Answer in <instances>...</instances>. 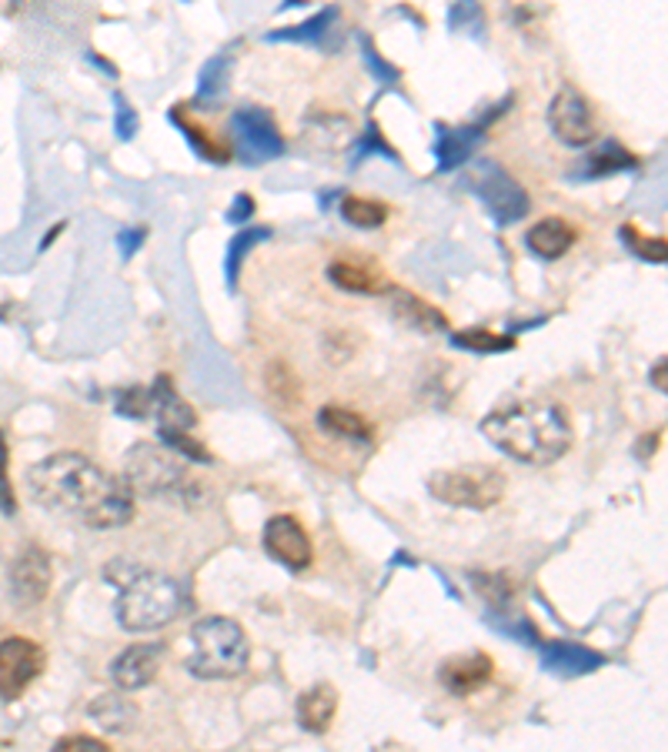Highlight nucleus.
Listing matches in <instances>:
<instances>
[{
	"label": "nucleus",
	"mask_w": 668,
	"mask_h": 752,
	"mask_svg": "<svg viewBox=\"0 0 668 752\" xmlns=\"http://www.w3.org/2000/svg\"><path fill=\"white\" fill-rule=\"evenodd\" d=\"M28 488L38 506L88 529H121L134 519V491L128 481L81 451H54L31 465Z\"/></svg>",
	"instance_id": "nucleus-1"
},
{
	"label": "nucleus",
	"mask_w": 668,
	"mask_h": 752,
	"mask_svg": "<svg viewBox=\"0 0 668 752\" xmlns=\"http://www.w3.org/2000/svg\"><path fill=\"white\" fill-rule=\"evenodd\" d=\"M485 438L522 465H548L571 445V425L555 402L528 398L492 411L482 421Z\"/></svg>",
	"instance_id": "nucleus-2"
},
{
	"label": "nucleus",
	"mask_w": 668,
	"mask_h": 752,
	"mask_svg": "<svg viewBox=\"0 0 668 752\" xmlns=\"http://www.w3.org/2000/svg\"><path fill=\"white\" fill-rule=\"evenodd\" d=\"M104 576L118 586L114 616L124 632H154L174 622L184 609L181 586L154 569H141L128 559H114Z\"/></svg>",
	"instance_id": "nucleus-3"
},
{
	"label": "nucleus",
	"mask_w": 668,
	"mask_h": 752,
	"mask_svg": "<svg viewBox=\"0 0 668 752\" xmlns=\"http://www.w3.org/2000/svg\"><path fill=\"white\" fill-rule=\"evenodd\" d=\"M251 642L234 619L208 616L191 629V652L184 659L188 672L198 679H234L247 669Z\"/></svg>",
	"instance_id": "nucleus-4"
},
{
	"label": "nucleus",
	"mask_w": 668,
	"mask_h": 752,
	"mask_svg": "<svg viewBox=\"0 0 668 752\" xmlns=\"http://www.w3.org/2000/svg\"><path fill=\"white\" fill-rule=\"evenodd\" d=\"M508 478L495 465H462V468H442L428 478V491L452 509H472L485 512L505 498Z\"/></svg>",
	"instance_id": "nucleus-5"
},
{
	"label": "nucleus",
	"mask_w": 668,
	"mask_h": 752,
	"mask_svg": "<svg viewBox=\"0 0 668 752\" xmlns=\"http://www.w3.org/2000/svg\"><path fill=\"white\" fill-rule=\"evenodd\" d=\"M124 481L134 495L161 498V495H174L178 488H184L188 468L181 465L178 451L138 441L124 458Z\"/></svg>",
	"instance_id": "nucleus-6"
},
{
	"label": "nucleus",
	"mask_w": 668,
	"mask_h": 752,
	"mask_svg": "<svg viewBox=\"0 0 668 752\" xmlns=\"http://www.w3.org/2000/svg\"><path fill=\"white\" fill-rule=\"evenodd\" d=\"M44 649L28 636L0 639V699H21L34 679L44 672Z\"/></svg>",
	"instance_id": "nucleus-7"
},
{
	"label": "nucleus",
	"mask_w": 668,
	"mask_h": 752,
	"mask_svg": "<svg viewBox=\"0 0 668 752\" xmlns=\"http://www.w3.org/2000/svg\"><path fill=\"white\" fill-rule=\"evenodd\" d=\"M472 191L488 204V211L495 214L498 224H512V221L525 217V211H528L525 187L505 167H498L492 161H482L472 171Z\"/></svg>",
	"instance_id": "nucleus-8"
},
{
	"label": "nucleus",
	"mask_w": 668,
	"mask_h": 752,
	"mask_svg": "<svg viewBox=\"0 0 668 752\" xmlns=\"http://www.w3.org/2000/svg\"><path fill=\"white\" fill-rule=\"evenodd\" d=\"M231 131L237 141V151L247 164H264L284 154V138L274 124V118L264 108H241L231 114Z\"/></svg>",
	"instance_id": "nucleus-9"
},
{
	"label": "nucleus",
	"mask_w": 668,
	"mask_h": 752,
	"mask_svg": "<svg viewBox=\"0 0 668 752\" xmlns=\"http://www.w3.org/2000/svg\"><path fill=\"white\" fill-rule=\"evenodd\" d=\"M548 124L551 134L568 144V148H588L598 138V124H595V111L585 101L581 91L575 88H561L551 104H548Z\"/></svg>",
	"instance_id": "nucleus-10"
},
{
	"label": "nucleus",
	"mask_w": 668,
	"mask_h": 752,
	"mask_svg": "<svg viewBox=\"0 0 668 752\" xmlns=\"http://www.w3.org/2000/svg\"><path fill=\"white\" fill-rule=\"evenodd\" d=\"M261 539H264V552L274 562H281L284 569H291V572H304L314 562L311 539H307L304 526L294 516H274L264 526V536Z\"/></svg>",
	"instance_id": "nucleus-11"
},
{
	"label": "nucleus",
	"mask_w": 668,
	"mask_h": 752,
	"mask_svg": "<svg viewBox=\"0 0 668 752\" xmlns=\"http://www.w3.org/2000/svg\"><path fill=\"white\" fill-rule=\"evenodd\" d=\"M51 579H54V572H51L48 552L24 549L14 559V566H11V596H14V602L24 606V609L44 602L48 592H51Z\"/></svg>",
	"instance_id": "nucleus-12"
},
{
	"label": "nucleus",
	"mask_w": 668,
	"mask_h": 752,
	"mask_svg": "<svg viewBox=\"0 0 668 752\" xmlns=\"http://www.w3.org/2000/svg\"><path fill=\"white\" fill-rule=\"evenodd\" d=\"M161 662H164V646H158V642L131 646V649H124L121 656L111 659V679L121 692H134V689H144L158 679Z\"/></svg>",
	"instance_id": "nucleus-13"
},
{
	"label": "nucleus",
	"mask_w": 668,
	"mask_h": 752,
	"mask_svg": "<svg viewBox=\"0 0 668 752\" xmlns=\"http://www.w3.org/2000/svg\"><path fill=\"white\" fill-rule=\"evenodd\" d=\"M492 675H495V662H492L485 652L455 656V659H448V662L438 669V682H442L452 695H458V699H465V695L478 692L482 685H488Z\"/></svg>",
	"instance_id": "nucleus-14"
},
{
	"label": "nucleus",
	"mask_w": 668,
	"mask_h": 752,
	"mask_svg": "<svg viewBox=\"0 0 668 752\" xmlns=\"http://www.w3.org/2000/svg\"><path fill=\"white\" fill-rule=\"evenodd\" d=\"M327 282L348 295H378L388 292L382 268L368 258H338L327 265Z\"/></svg>",
	"instance_id": "nucleus-15"
},
{
	"label": "nucleus",
	"mask_w": 668,
	"mask_h": 752,
	"mask_svg": "<svg viewBox=\"0 0 668 752\" xmlns=\"http://www.w3.org/2000/svg\"><path fill=\"white\" fill-rule=\"evenodd\" d=\"M542 662L548 672L555 675H588L595 669L605 665V656L581 646V642H565V639H555L542 649Z\"/></svg>",
	"instance_id": "nucleus-16"
},
{
	"label": "nucleus",
	"mask_w": 668,
	"mask_h": 752,
	"mask_svg": "<svg viewBox=\"0 0 668 752\" xmlns=\"http://www.w3.org/2000/svg\"><path fill=\"white\" fill-rule=\"evenodd\" d=\"M575 241H578V231L565 217H545V221L532 224L528 234H525L528 251H532V255H538L542 262L565 258Z\"/></svg>",
	"instance_id": "nucleus-17"
},
{
	"label": "nucleus",
	"mask_w": 668,
	"mask_h": 752,
	"mask_svg": "<svg viewBox=\"0 0 668 752\" xmlns=\"http://www.w3.org/2000/svg\"><path fill=\"white\" fill-rule=\"evenodd\" d=\"M334 715H338V689L327 685V682L307 689V692L297 699V722H301L307 732H314V735L327 732L331 722H334Z\"/></svg>",
	"instance_id": "nucleus-18"
},
{
	"label": "nucleus",
	"mask_w": 668,
	"mask_h": 752,
	"mask_svg": "<svg viewBox=\"0 0 668 752\" xmlns=\"http://www.w3.org/2000/svg\"><path fill=\"white\" fill-rule=\"evenodd\" d=\"M392 312L398 315V322H405L408 328H418L425 335H435V332L448 328V318L438 308H432L428 302H422L418 295L402 292V288H392Z\"/></svg>",
	"instance_id": "nucleus-19"
},
{
	"label": "nucleus",
	"mask_w": 668,
	"mask_h": 752,
	"mask_svg": "<svg viewBox=\"0 0 668 752\" xmlns=\"http://www.w3.org/2000/svg\"><path fill=\"white\" fill-rule=\"evenodd\" d=\"M151 405H154V415H158L161 428H184V431H191L194 421H198L194 408L171 388V378H168V375H161V378L154 382V388H151Z\"/></svg>",
	"instance_id": "nucleus-20"
},
{
	"label": "nucleus",
	"mask_w": 668,
	"mask_h": 752,
	"mask_svg": "<svg viewBox=\"0 0 668 752\" xmlns=\"http://www.w3.org/2000/svg\"><path fill=\"white\" fill-rule=\"evenodd\" d=\"M317 428H324L331 435H342V438H372V421L362 418L352 408H342V405H324L317 411Z\"/></svg>",
	"instance_id": "nucleus-21"
},
{
	"label": "nucleus",
	"mask_w": 668,
	"mask_h": 752,
	"mask_svg": "<svg viewBox=\"0 0 668 752\" xmlns=\"http://www.w3.org/2000/svg\"><path fill=\"white\" fill-rule=\"evenodd\" d=\"M91 715L104 732H128L131 722L138 719V709L124 699V695H101L91 702Z\"/></svg>",
	"instance_id": "nucleus-22"
},
{
	"label": "nucleus",
	"mask_w": 668,
	"mask_h": 752,
	"mask_svg": "<svg viewBox=\"0 0 668 752\" xmlns=\"http://www.w3.org/2000/svg\"><path fill=\"white\" fill-rule=\"evenodd\" d=\"M475 138L472 131H452V128H438V144H435V157L442 171H452L458 164H465L472 157Z\"/></svg>",
	"instance_id": "nucleus-23"
},
{
	"label": "nucleus",
	"mask_w": 668,
	"mask_h": 752,
	"mask_svg": "<svg viewBox=\"0 0 668 752\" xmlns=\"http://www.w3.org/2000/svg\"><path fill=\"white\" fill-rule=\"evenodd\" d=\"M264 237H271V231H267V227H247V231H237V234L227 241V262H224L227 288H237V272H241L244 255H247V251H251L257 241H264Z\"/></svg>",
	"instance_id": "nucleus-24"
},
{
	"label": "nucleus",
	"mask_w": 668,
	"mask_h": 752,
	"mask_svg": "<svg viewBox=\"0 0 668 752\" xmlns=\"http://www.w3.org/2000/svg\"><path fill=\"white\" fill-rule=\"evenodd\" d=\"M342 214H345V221H348V224L365 227V231L382 227V224L388 221V207H385L382 201L358 197V194H352V197H345V201H342Z\"/></svg>",
	"instance_id": "nucleus-25"
},
{
	"label": "nucleus",
	"mask_w": 668,
	"mask_h": 752,
	"mask_svg": "<svg viewBox=\"0 0 668 752\" xmlns=\"http://www.w3.org/2000/svg\"><path fill=\"white\" fill-rule=\"evenodd\" d=\"M334 18H338V11L334 8H324L321 14H314L311 21H304V24H297V28H291V31H274V34H267V41H297V44H317L324 34H327V28L334 24Z\"/></svg>",
	"instance_id": "nucleus-26"
},
{
	"label": "nucleus",
	"mask_w": 668,
	"mask_h": 752,
	"mask_svg": "<svg viewBox=\"0 0 668 752\" xmlns=\"http://www.w3.org/2000/svg\"><path fill=\"white\" fill-rule=\"evenodd\" d=\"M488 626H492V629H498L502 636L515 639V642H525V646H535V642H538V632H535V626L528 622V616L495 609V612L488 616Z\"/></svg>",
	"instance_id": "nucleus-27"
},
{
	"label": "nucleus",
	"mask_w": 668,
	"mask_h": 752,
	"mask_svg": "<svg viewBox=\"0 0 668 752\" xmlns=\"http://www.w3.org/2000/svg\"><path fill=\"white\" fill-rule=\"evenodd\" d=\"M621 237H625V247H631L641 262L665 265V258H668L665 237H648V234H638V227H635V224H625V227H621Z\"/></svg>",
	"instance_id": "nucleus-28"
},
{
	"label": "nucleus",
	"mask_w": 668,
	"mask_h": 752,
	"mask_svg": "<svg viewBox=\"0 0 668 752\" xmlns=\"http://www.w3.org/2000/svg\"><path fill=\"white\" fill-rule=\"evenodd\" d=\"M452 345L462 348V352H482V355H492V352H512V348H515V338L495 335V332H462V335H452Z\"/></svg>",
	"instance_id": "nucleus-29"
},
{
	"label": "nucleus",
	"mask_w": 668,
	"mask_h": 752,
	"mask_svg": "<svg viewBox=\"0 0 668 752\" xmlns=\"http://www.w3.org/2000/svg\"><path fill=\"white\" fill-rule=\"evenodd\" d=\"M171 121H178V124H181V131L188 134V141L194 144V151H198L201 157H208V161H214V164H224V161L231 157L227 144H217V141H211L204 128H194V124H188V121H184L181 114H171Z\"/></svg>",
	"instance_id": "nucleus-30"
},
{
	"label": "nucleus",
	"mask_w": 668,
	"mask_h": 752,
	"mask_svg": "<svg viewBox=\"0 0 668 752\" xmlns=\"http://www.w3.org/2000/svg\"><path fill=\"white\" fill-rule=\"evenodd\" d=\"M227 91V61L224 58H211L201 71V84H198V98L204 101H217Z\"/></svg>",
	"instance_id": "nucleus-31"
},
{
	"label": "nucleus",
	"mask_w": 668,
	"mask_h": 752,
	"mask_svg": "<svg viewBox=\"0 0 668 752\" xmlns=\"http://www.w3.org/2000/svg\"><path fill=\"white\" fill-rule=\"evenodd\" d=\"M267 385H271V392L281 398V402H287V405H294L297 398H301V382H297V375L287 368V365H271L267 368Z\"/></svg>",
	"instance_id": "nucleus-32"
},
{
	"label": "nucleus",
	"mask_w": 668,
	"mask_h": 752,
	"mask_svg": "<svg viewBox=\"0 0 668 752\" xmlns=\"http://www.w3.org/2000/svg\"><path fill=\"white\" fill-rule=\"evenodd\" d=\"M161 438H164L178 455H188V458H194V461H211V451H208L201 441H194L191 431H184V428H161Z\"/></svg>",
	"instance_id": "nucleus-33"
},
{
	"label": "nucleus",
	"mask_w": 668,
	"mask_h": 752,
	"mask_svg": "<svg viewBox=\"0 0 668 752\" xmlns=\"http://www.w3.org/2000/svg\"><path fill=\"white\" fill-rule=\"evenodd\" d=\"M0 516H18V495L8 475V441L4 431H0Z\"/></svg>",
	"instance_id": "nucleus-34"
},
{
	"label": "nucleus",
	"mask_w": 668,
	"mask_h": 752,
	"mask_svg": "<svg viewBox=\"0 0 668 752\" xmlns=\"http://www.w3.org/2000/svg\"><path fill=\"white\" fill-rule=\"evenodd\" d=\"M118 411L128 415V418H148L154 415V405H151V388H128L118 395Z\"/></svg>",
	"instance_id": "nucleus-35"
},
{
	"label": "nucleus",
	"mask_w": 668,
	"mask_h": 752,
	"mask_svg": "<svg viewBox=\"0 0 668 752\" xmlns=\"http://www.w3.org/2000/svg\"><path fill=\"white\" fill-rule=\"evenodd\" d=\"M588 164H591V171H588V174L595 177V174H608V171H618V167L631 164V157H628V154H621L615 144H608L605 151L591 154V157H588Z\"/></svg>",
	"instance_id": "nucleus-36"
},
{
	"label": "nucleus",
	"mask_w": 668,
	"mask_h": 752,
	"mask_svg": "<svg viewBox=\"0 0 668 752\" xmlns=\"http://www.w3.org/2000/svg\"><path fill=\"white\" fill-rule=\"evenodd\" d=\"M468 21H472V31L478 34V31H482V24H485L482 8H478V0H458L455 11H452V28L468 31Z\"/></svg>",
	"instance_id": "nucleus-37"
},
{
	"label": "nucleus",
	"mask_w": 668,
	"mask_h": 752,
	"mask_svg": "<svg viewBox=\"0 0 668 752\" xmlns=\"http://www.w3.org/2000/svg\"><path fill=\"white\" fill-rule=\"evenodd\" d=\"M118 134H121L124 141H131V138L138 134V114L128 108L124 98H118Z\"/></svg>",
	"instance_id": "nucleus-38"
},
{
	"label": "nucleus",
	"mask_w": 668,
	"mask_h": 752,
	"mask_svg": "<svg viewBox=\"0 0 668 752\" xmlns=\"http://www.w3.org/2000/svg\"><path fill=\"white\" fill-rule=\"evenodd\" d=\"M362 48H365V64H368V68H372V71H375V74H378L382 81H395V78H398V71H395L392 64H385V61L378 58V51L372 48V41H365Z\"/></svg>",
	"instance_id": "nucleus-39"
},
{
	"label": "nucleus",
	"mask_w": 668,
	"mask_h": 752,
	"mask_svg": "<svg viewBox=\"0 0 668 752\" xmlns=\"http://www.w3.org/2000/svg\"><path fill=\"white\" fill-rule=\"evenodd\" d=\"M58 749H94V752H108L111 745L104 739H94V735H68L58 742Z\"/></svg>",
	"instance_id": "nucleus-40"
},
{
	"label": "nucleus",
	"mask_w": 668,
	"mask_h": 752,
	"mask_svg": "<svg viewBox=\"0 0 668 752\" xmlns=\"http://www.w3.org/2000/svg\"><path fill=\"white\" fill-rule=\"evenodd\" d=\"M254 214V197H247V194H237V201L231 204V211H227V221H234V224H241L244 217H251Z\"/></svg>",
	"instance_id": "nucleus-41"
},
{
	"label": "nucleus",
	"mask_w": 668,
	"mask_h": 752,
	"mask_svg": "<svg viewBox=\"0 0 668 752\" xmlns=\"http://www.w3.org/2000/svg\"><path fill=\"white\" fill-rule=\"evenodd\" d=\"M141 237H144V231L138 227V231H124L121 234V241H124V258H131L134 255V247L141 244Z\"/></svg>",
	"instance_id": "nucleus-42"
},
{
	"label": "nucleus",
	"mask_w": 668,
	"mask_h": 752,
	"mask_svg": "<svg viewBox=\"0 0 668 752\" xmlns=\"http://www.w3.org/2000/svg\"><path fill=\"white\" fill-rule=\"evenodd\" d=\"M651 382L658 385V392H665V358H658V365L651 368Z\"/></svg>",
	"instance_id": "nucleus-43"
}]
</instances>
